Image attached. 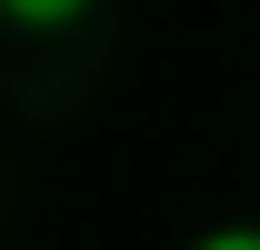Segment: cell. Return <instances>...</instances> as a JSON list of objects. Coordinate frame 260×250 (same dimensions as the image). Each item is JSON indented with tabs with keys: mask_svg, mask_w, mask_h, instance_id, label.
Segmentation results:
<instances>
[{
	"mask_svg": "<svg viewBox=\"0 0 260 250\" xmlns=\"http://www.w3.org/2000/svg\"><path fill=\"white\" fill-rule=\"evenodd\" d=\"M0 10H10L20 30H70V20H80L90 0H0Z\"/></svg>",
	"mask_w": 260,
	"mask_h": 250,
	"instance_id": "obj_1",
	"label": "cell"
},
{
	"mask_svg": "<svg viewBox=\"0 0 260 250\" xmlns=\"http://www.w3.org/2000/svg\"><path fill=\"white\" fill-rule=\"evenodd\" d=\"M190 250H260V230H200Z\"/></svg>",
	"mask_w": 260,
	"mask_h": 250,
	"instance_id": "obj_2",
	"label": "cell"
}]
</instances>
